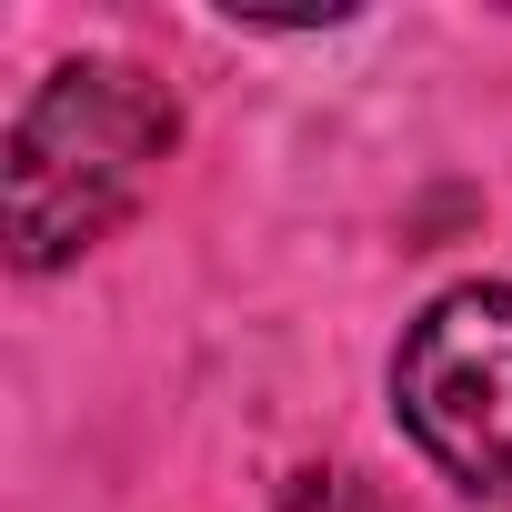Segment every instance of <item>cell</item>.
I'll use <instances>...</instances> for the list:
<instances>
[{
  "label": "cell",
  "instance_id": "6da1fadb",
  "mask_svg": "<svg viewBox=\"0 0 512 512\" xmlns=\"http://www.w3.org/2000/svg\"><path fill=\"white\" fill-rule=\"evenodd\" d=\"M171 131H181L171 101L131 61H61L21 101L11 151H0V211H11L21 272H51L71 251H91L141 201V181L161 171Z\"/></svg>",
  "mask_w": 512,
  "mask_h": 512
},
{
  "label": "cell",
  "instance_id": "7a4b0ae2",
  "mask_svg": "<svg viewBox=\"0 0 512 512\" xmlns=\"http://www.w3.org/2000/svg\"><path fill=\"white\" fill-rule=\"evenodd\" d=\"M402 432L482 502H512V292L462 282L442 292L392 362Z\"/></svg>",
  "mask_w": 512,
  "mask_h": 512
}]
</instances>
